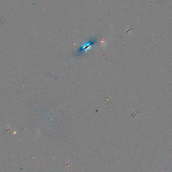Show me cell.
<instances>
[{
  "label": "cell",
  "instance_id": "1",
  "mask_svg": "<svg viewBox=\"0 0 172 172\" xmlns=\"http://www.w3.org/2000/svg\"><path fill=\"white\" fill-rule=\"evenodd\" d=\"M98 37L91 38L87 41L86 42H85L84 44L79 48V50H77V55H83V53L88 52V50L91 49V48L95 47L98 43Z\"/></svg>",
  "mask_w": 172,
  "mask_h": 172
}]
</instances>
